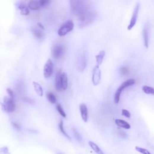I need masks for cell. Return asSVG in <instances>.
Here are the masks:
<instances>
[{
	"instance_id": "7c38bea8",
	"label": "cell",
	"mask_w": 154,
	"mask_h": 154,
	"mask_svg": "<svg viewBox=\"0 0 154 154\" xmlns=\"http://www.w3.org/2000/svg\"><path fill=\"white\" fill-rule=\"evenodd\" d=\"M28 7L31 10H38L42 7L39 0H30Z\"/></svg>"
},
{
	"instance_id": "7a4b0ae2",
	"label": "cell",
	"mask_w": 154,
	"mask_h": 154,
	"mask_svg": "<svg viewBox=\"0 0 154 154\" xmlns=\"http://www.w3.org/2000/svg\"><path fill=\"white\" fill-rule=\"evenodd\" d=\"M135 83H136V81H135L134 79L131 78V79H129V80L125 81L119 86V87L118 89V90H116V93L114 94V101L115 104H118L119 102L121 95L122 91L124 89H125L126 88L130 87L131 86H133Z\"/></svg>"
},
{
	"instance_id": "ffe728a7",
	"label": "cell",
	"mask_w": 154,
	"mask_h": 154,
	"mask_svg": "<svg viewBox=\"0 0 154 154\" xmlns=\"http://www.w3.org/2000/svg\"><path fill=\"white\" fill-rule=\"evenodd\" d=\"M89 145L90 146V147L93 150V151H94L97 154H105L104 152L101 149V148L94 142H89Z\"/></svg>"
},
{
	"instance_id": "d6986e66",
	"label": "cell",
	"mask_w": 154,
	"mask_h": 154,
	"mask_svg": "<svg viewBox=\"0 0 154 154\" xmlns=\"http://www.w3.org/2000/svg\"><path fill=\"white\" fill-rule=\"evenodd\" d=\"M33 87H34V90L36 92V93L39 96H41V97L42 96H43L44 90H43V89H42V86H41V84L35 81H34L33 83Z\"/></svg>"
},
{
	"instance_id": "4316f807",
	"label": "cell",
	"mask_w": 154,
	"mask_h": 154,
	"mask_svg": "<svg viewBox=\"0 0 154 154\" xmlns=\"http://www.w3.org/2000/svg\"><path fill=\"white\" fill-rule=\"evenodd\" d=\"M41 5L42 7H47L49 3H50V0H39Z\"/></svg>"
},
{
	"instance_id": "83f0119b",
	"label": "cell",
	"mask_w": 154,
	"mask_h": 154,
	"mask_svg": "<svg viewBox=\"0 0 154 154\" xmlns=\"http://www.w3.org/2000/svg\"><path fill=\"white\" fill-rule=\"evenodd\" d=\"M122 115L123 116L127 118H131V113L130 112L126 110V109H122Z\"/></svg>"
},
{
	"instance_id": "3957f363",
	"label": "cell",
	"mask_w": 154,
	"mask_h": 154,
	"mask_svg": "<svg viewBox=\"0 0 154 154\" xmlns=\"http://www.w3.org/2000/svg\"><path fill=\"white\" fill-rule=\"evenodd\" d=\"M3 110L9 113L13 112L16 109V104L14 99L10 97H4L2 104Z\"/></svg>"
},
{
	"instance_id": "8992f818",
	"label": "cell",
	"mask_w": 154,
	"mask_h": 154,
	"mask_svg": "<svg viewBox=\"0 0 154 154\" xmlns=\"http://www.w3.org/2000/svg\"><path fill=\"white\" fill-rule=\"evenodd\" d=\"M139 10H140V4L137 3L136 6L135 7L132 15V17L130 21L129 24L128 26V30H131L135 25L137 23V17H138V15H139Z\"/></svg>"
},
{
	"instance_id": "4fadbf2b",
	"label": "cell",
	"mask_w": 154,
	"mask_h": 154,
	"mask_svg": "<svg viewBox=\"0 0 154 154\" xmlns=\"http://www.w3.org/2000/svg\"><path fill=\"white\" fill-rule=\"evenodd\" d=\"M86 59L85 57L80 56L78 60H77V68H78V70L80 71H83L86 68Z\"/></svg>"
},
{
	"instance_id": "8fae6325",
	"label": "cell",
	"mask_w": 154,
	"mask_h": 154,
	"mask_svg": "<svg viewBox=\"0 0 154 154\" xmlns=\"http://www.w3.org/2000/svg\"><path fill=\"white\" fill-rule=\"evenodd\" d=\"M62 72L60 70L58 71L55 76V87L57 91H61L62 89Z\"/></svg>"
},
{
	"instance_id": "1f68e13d",
	"label": "cell",
	"mask_w": 154,
	"mask_h": 154,
	"mask_svg": "<svg viewBox=\"0 0 154 154\" xmlns=\"http://www.w3.org/2000/svg\"><path fill=\"white\" fill-rule=\"evenodd\" d=\"M25 102H28V103H30V104H34V103H33V101L29 99V98H25Z\"/></svg>"
},
{
	"instance_id": "6da1fadb",
	"label": "cell",
	"mask_w": 154,
	"mask_h": 154,
	"mask_svg": "<svg viewBox=\"0 0 154 154\" xmlns=\"http://www.w3.org/2000/svg\"><path fill=\"white\" fill-rule=\"evenodd\" d=\"M70 5L72 12L78 16L83 25H88L94 17L86 4L85 0H70Z\"/></svg>"
},
{
	"instance_id": "d4e9b609",
	"label": "cell",
	"mask_w": 154,
	"mask_h": 154,
	"mask_svg": "<svg viewBox=\"0 0 154 154\" xmlns=\"http://www.w3.org/2000/svg\"><path fill=\"white\" fill-rule=\"evenodd\" d=\"M56 108H57V110L58 111V112L59 113V114L62 116L63 118L66 117V114L65 112V111L63 110V108H62V107L60 104H58L56 107Z\"/></svg>"
},
{
	"instance_id": "5bb4252c",
	"label": "cell",
	"mask_w": 154,
	"mask_h": 154,
	"mask_svg": "<svg viewBox=\"0 0 154 154\" xmlns=\"http://www.w3.org/2000/svg\"><path fill=\"white\" fill-rule=\"evenodd\" d=\"M17 7L20 10L21 14L24 16H27L29 15L30 13V10L28 7L27 6V5L23 3H19L17 5Z\"/></svg>"
},
{
	"instance_id": "f546056e",
	"label": "cell",
	"mask_w": 154,
	"mask_h": 154,
	"mask_svg": "<svg viewBox=\"0 0 154 154\" xmlns=\"http://www.w3.org/2000/svg\"><path fill=\"white\" fill-rule=\"evenodd\" d=\"M12 125H13V127H14L16 129H17V130H18V131H20V130L21 129V125H19L18 123H16V122H12Z\"/></svg>"
},
{
	"instance_id": "ba28073f",
	"label": "cell",
	"mask_w": 154,
	"mask_h": 154,
	"mask_svg": "<svg viewBox=\"0 0 154 154\" xmlns=\"http://www.w3.org/2000/svg\"><path fill=\"white\" fill-rule=\"evenodd\" d=\"M53 73V63L51 59H48L44 68V75L45 78H49Z\"/></svg>"
},
{
	"instance_id": "f1b7e54d",
	"label": "cell",
	"mask_w": 154,
	"mask_h": 154,
	"mask_svg": "<svg viewBox=\"0 0 154 154\" xmlns=\"http://www.w3.org/2000/svg\"><path fill=\"white\" fill-rule=\"evenodd\" d=\"M6 91H7V93L9 94V97L11 98L14 99V98H15V95H14V93H13V90H12L10 88H7V89H6Z\"/></svg>"
},
{
	"instance_id": "603a6c76",
	"label": "cell",
	"mask_w": 154,
	"mask_h": 154,
	"mask_svg": "<svg viewBox=\"0 0 154 154\" xmlns=\"http://www.w3.org/2000/svg\"><path fill=\"white\" fill-rule=\"evenodd\" d=\"M46 97L48 100L52 104H54L57 102V98L55 97V96L51 92H48L46 94Z\"/></svg>"
},
{
	"instance_id": "44dd1931",
	"label": "cell",
	"mask_w": 154,
	"mask_h": 154,
	"mask_svg": "<svg viewBox=\"0 0 154 154\" xmlns=\"http://www.w3.org/2000/svg\"><path fill=\"white\" fill-rule=\"evenodd\" d=\"M72 130L73 136L75 138V139L79 142H81L83 141V139L81 136V135H80L79 131H78V129H77L75 127L73 126L72 128Z\"/></svg>"
},
{
	"instance_id": "277c9868",
	"label": "cell",
	"mask_w": 154,
	"mask_h": 154,
	"mask_svg": "<svg viewBox=\"0 0 154 154\" xmlns=\"http://www.w3.org/2000/svg\"><path fill=\"white\" fill-rule=\"evenodd\" d=\"M73 23L72 21L69 20L63 24L58 30V34L59 36H64L70 32L73 29Z\"/></svg>"
},
{
	"instance_id": "d6a6232c",
	"label": "cell",
	"mask_w": 154,
	"mask_h": 154,
	"mask_svg": "<svg viewBox=\"0 0 154 154\" xmlns=\"http://www.w3.org/2000/svg\"><path fill=\"white\" fill-rule=\"evenodd\" d=\"M37 26L39 27L41 29H42V30H45L44 26L42 24H41V23H37Z\"/></svg>"
},
{
	"instance_id": "52a82bcc",
	"label": "cell",
	"mask_w": 154,
	"mask_h": 154,
	"mask_svg": "<svg viewBox=\"0 0 154 154\" xmlns=\"http://www.w3.org/2000/svg\"><path fill=\"white\" fill-rule=\"evenodd\" d=\"M65 52V48L62 45H55L52 50V55L55 59H59L63 56Z\"/></svg>"
},
{
	"instance_id": "ac0fdd59",
	"label": "cell",
	"mask_w": 154,
	"mask_h": 154,
	"mask_svg": "<svg viewBox=\"0 0 154 154\" xmlns=\"http://www.w3.org/2000/svg\"><path fill=\"white\" fill-rule=\"evenodd\" d=\"M105 56V51H101L99 54L96 55V65L97 66H100L103 62V59Z\"/></svg>"
},
{
	"instance_id": "cb8c5ba5",
	"label": "cell",
	"mask_w": 154,
	"mask_h": 154,
	"mask_svg": "<svg viewBox=\"0 0 154 154\" xmlns=\"http://www.w3.org/2000/svg\"><path fill=\"white\" fill-rule=\"evenodd\" d=\"M59 129L60 131L62 132V133L64 135V136L67 137L68 139L70 140L71 138L69 136L68 134L66 132V131L65 130V128H64V124H63V121H61L59 123Z\"/></svg>"
},
{
	"instance_id": "9a60e30c",
	"label": "cell",
	"mask_w": 154,
	"mask_h": 154,
	"mask_svg": "<svg viewBox=\"0 0 154 154\" xmlns=\"http://www.w3.org/2000/svg\"><path fill=\"white\" fill-rule=\"evenodd\" d=\"M115 123L116 124V125H118L119 127L125 129H129L131 128L130 124L122 119H116Z\"/></svg>"
},
{
	"instance_id": "e0dca14e",
	"label": "cell",
	"mask_w": 154,
	"mask_h": 154,
	"mask_svg": "<svg viewBox=\"0 0 154 154\" xmlns=\"http://www.w3.org/2000/svg\"><path fill=\"white\" fill-rule=\"evenodd\" d=\"M62 89L63 90H66L68 86V74L66 72H62Z\"/></svg>"
},
{
	"instance_id": "484cf974",
	"label": "cell",
	"mask_w": 154,
	"mask_h": 154,
	"mask_svg": "<svg viewBox=\"0 0 154 154\" xmlns=\"http://www.w3.org/2000/svg\"><path fill=\"white\" fill-rule=\"evenodd\" d=\"M135 149H136L137 152H139V153H141L142 154H151V153L148 150H147L146 149L143 148V147L136 146V147H135Z\"/></svg>"
},
{
	"instance_id": "9c48e42d",
	"label": "cell",
	"mask_w": 154,
	"mask_h": 154,
	"mask_svg": "<svg viewBox=\"0 0 154 154\" xmlns=\"http://www.w3.org/2000/svg\"><path fill=\"white\" fill-rule=\"evenodd\" d=\"M31 32L34 37L39 41H43L45 38V33L42 29L38 28L37 27H33L31 28Z\"/></svg>"
},
{
	"instance_id": "7402d4cb",
	"label": "cell",
	"mask_w": 154,
	"mask_h": 154,
	"mask_svg": "<svg viewBox=\"0 0 154 154\" xmlns=\"http://www.w3.org/2000/svg\"><path fill=\"white\" fill-rule=\"evenodd\" d=\"M142 90L143 92L147 94H152L154 95V88L147 86H144L142 87Z\"/></svg>"
},
{
	"instance_id": "5b68a950",
	"label": "cell",
	"mask_w": 154,
	"mask_h": 154,
	"mask_svg": "<svg viewBox=\"0 0 154 154\" xmlns=\"http://www.w3.org/2000/svg\"><path fill=\"white\" fill-rule=\"evenodd\" d=\"M101 80V71L99 66H95L92 71V82L94 86L100 83Z\"/></svg>"
},
{
	"instance_id": "2e32d148",
	"label": "cell",
	"mask_w": 154,
	"mask_h": 154,
	"mask_svg": "<svg viewBox=\"0 0 154 154\" xmlns=\"http://www.w3.org/2000/svg\"><path fill=\"white\" fill-rule=\"evenodd\" d=\"M143 41H144V45L146 48L149 47V31H148V27L147 24L144 26L143 30Z\"/></svg>"
},
{
	"instance_id": "4dcf8cb0",
	"label": "cell",
	"mask_w": 154,
	"mask_h": 154,
	"mask_svg": "<svg viewBox=\"0 0 154 154\" xmlns=\"http://www.w3.org/2000/svg\"><path fill=\"white\" fill-rule=\"evenodd\" d=\"M121 72L122 74L125 75V74H127L128 73V70L126 68H122L121 70Z\"/></svg>"
},
{
	"instance_id": "30bf717a",
	"label": "cell",
	"mask_w": 154,
	"mask_h": 154,
	"mask_svg": "<svg viewBox=\"0 0 154 154\" xmlns=\"http://www.w3.org/2000/svg\"><path fill=\"white\" fill-rule=\"evenodd\" d=\"M80 110L83 121L84 122H87L89 119V113L87 105L85 104H81L80 105Z\"/></svg>"
}]
</instances>
